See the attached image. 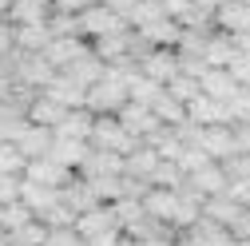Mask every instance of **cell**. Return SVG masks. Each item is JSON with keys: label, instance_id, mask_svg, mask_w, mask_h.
<instances>
[{"label": "cell", "instance_id": "cell-32", "mask_svg": "<svg viewBox=\"0 0 250 246\" xmlns=\"http://www.w3.org/2000/svg\"><path fill=\"white\" fill-rule=\"evenodd\" d=\"M163 16H167V4H163V0H139L135 12L127 16V28H147V24L163 20Z\"/></svg>", "mask_w": 250, "mask_h": 246}, {"label": "cell", "instance_id": "cell-33", "mask_svg": "<svg viewBox=\"0 0 250 246\" xmlns=\"http://www.w3.org/2000/svg\"><path fill=\"white\" fill-rule=\"evenodd\" d=\"M24 223H32V210H28L20 199H16V203H0V230H4V234L20 230Z\"/></svg>", "mask_w": 250, "mask_h": 246}, {"label": "cell", "instance_id": "cell-48", "mask_svg": "<svg viewBox=\"0 0 250 246\" xmlns=\"http://www.w3.org/2000/svg\"><path fill=\"white\" fill-rule=\"evenodd\" d=\"M8 91H12V80H8V72H4V68H0V100H4Z\"/></svg>", "mask_w": 250, "mask_h": 246}, {"label": "cell", "instance_id": "cell-5", "mask_svg": "<svg viewBox=\"0 0 250 246\" xmlns=\"http://www.w3.org/2000/svg\"><path fill=\"white\" fill-rule=\"evenodd\" d=\"M115 119H119L123 127H127V135H135L139 143H147V139H151L155 131L163 127V123L155 119V111H151V107H143V103H131V100L123 103L119 111H115Z\"/></svg>", "mask_w": 250, "mask_h": 246}, {"label": "cell", "instance_id": "cell-44", "mask_svg": "<svg viewBox=\"0 0 250 246\" xmlns=\"http://www.w3.org/2000/svg\"><path fill=\"white\" fill-rule=\"evenodd\" d=\"M230 131H234V151L250 155V123H230Z\"/></svg>", "mask_w": 250, "mask_h": 246}, {"label": "cell", "instance_id": "cell-35", "mask_svg": "<svg viewBox=\"0 0 250 246\" xmlns=\"http://www.w3.org/2000/svg\"><path fill=\"white\" fill-rule=\"evenodd\" d=\"M147 183H151V187H167V191H179V187H183V171H179V163H167V159H163L159 167L151 171V179H147Z\"/></svg>", "mask_w": 250, "mask_h": 246}, {"label": "cell", "instance_id": "cell-24", "mask_svg": "<svg viewBox=\"0 0 250 246\" xmlns=\"http://www.w3.org/2000/svg\"><path fill=\"white\" fill-rule=\"evenodd\" d=\"M159 91H163V83H155V80H147L139 68L127 76V100L131 103H143V107H151L155 100H159Z\"/></svg>", "mask_w": 250, "mask_h": 246}, {"label": "cell", "instance_id": "cell-38", "mask_svg": "<svg viewBox=\"0 0 250 246\" xmlns=\"http://www.w3.org/2000/svg\"><path fill=\"white\" fill-rule=\"evenodd\" d=\"M207 163H214V159L207 155L203 147H187L183 155H179V171H183V179H187V175H195V171H199V167H207Z\"/></svg>", "mask_w": 250, "mask_h": 246}, {"label": "cell", "instance_id": "cell-20", "mask_svg": "<svg viewBox=\"0 0 250 246\" xmlns=\"http://www.w3.org/2000/svg\"><path fill=\"white\" fill-rule=\"evenodd\" d=\"M183 234L191 238L195 246H234L230 230H227V226H218V223H210V219H199L195 226H187Z\"/></svg>", "mask_w": 250, "mask_h": 246}, {"label": "cell", "instance_id": "cell-54", "mask_svg": "<svg viewBox=\"0 0 250 246\" xmlns=\"http://www.w3.org/2000/svg\"><path fill=\"white\" fill-rule=\"evenodd\" d=\"M4 246H16V242H8V238H4Z\"/></svg>", "mask_w": 250, "mask_h": 246}, {"label": "cell", "instance_id": "cell-37", "mask_svg": "<svg viewBox=\"0 0 250 246\" xmlns=\"http://www.w3.org/2000/svg\"><path fill=\"white\" fill-rule=\"evenodd\" d=\"M28 159L16 151V143H0V175H24Z\"/></svg>", "mask_w": 250, "mask_h": 246}, {"label": "cell", "instance_id": "cell-16", "mask_svg": "<svg viewBox=\"0 0 250 246\" xmlns=\"http://www.w3.org/2000/svg\"><path fill=\"white\" fill-rule=\"evenodd\" d=\"M52 127H40V123H28V127L16 135V151L24 159H44L48 151H52Z\"/></svg>", "mask_w": 250, "mask_h": 246}, {"label": "cell", "instance_id": "cell-41", "mask_svg": "<svg viewBox=\"0 0 250 246\" xmlns=\"http://www.w3.org/2000/svg\"><path fill=\"white\" fill-rule=\"evenodd\" d=\"M24 187V175H0V203H16Z\"/></svg>", "mask_w": 250, "mask_h": 246}, {"label": "cell", "instance_id": "cell-13", "mask_svg": "<svg viewBox=\"0 0 250 246\" xmlns=\"http://www.w3.org/2000/svg\"><path fill=\"white\" fill-rule=\"evenodd\" d=\"M76 234L87 242V238H96V234H107V230H115L119 223H115V214H111V206H91V210H83V214H76Z\"/></svg>", "mask_w": 250, "mask_h": 246}, {"label": "cell", "instance_id": "cell-9", "mask_svg": "<svg viewBox=\"0 0 250 246\" xmlns=\"http://www.w3.org/2000/svg\"><path fill=\"white\" fill-rule=\"evenodd\" d=\"M143 210L151 214V219H159L175 230V214H179V191H167V187H147V195L139 199Z\"/></svg>", "mask_w": 250, "mask_h": 246}, {"label": "cell", "instance_id": "cell-21", "mask_svg": "<svg viewBox=\"0 0 250 246\" xmlns=\"http://www.w3.org/2000/svg\"><path fill=\"white\" fill-rule=\"evenodd\" d=\"M83 155H87V143H80V139H52V151H48V159H56L60 167H68V171H80V163H83Z\"/></svg>", "mask_w": 250, "mask_h": 246}, {"label": "cell", "instance_id": "cell-22", "mask_svg": "<svg viewBox=\"0 0 250 246\" xmlns=\"http://www.w3.org/2000/svg\"><path fill=\"white\" fill-rule=\"evenodd\" d=\"M48 4H40V0H16V4L4 12V20L8 24H16V28H24V24H44L48 20Z\"/></svg>", "mask_w": 250, "mask_h": 246}, {"label": "cell", "instance_id": "cell-1", "mask_svg": "<svg viewBox=\"0 0 250 246\" xmlns=\"http://www.w3.org/2000/svg\"><path fill=\"white\" fill-rule=\"evenodd\" d=\"M127 76H131V72L104 68V76L87 87V100H83V107H87L91 115H115L123 103H127Z\"/></svg>", "mask_w": 250, "mask_h": 246}, {"label": "cell", "instance_id": "cell-50", "mask_svg": "<svg viewBox=\"0 0 250 246\" xmlns=\"http://www.w3.org/2000/svg\"><path fill=\"white\" fill-rule=\"evenodd\" d=\"M12 4H16V0H0V16H4V12L12 8Z\"/></svg>", "mask_w": 250, "mask_h": 246}, {"label": "cell", "instance_id": "cell-51", "mask_svg": "<svg viewBox=\"0 0 250 246\" xmlns=\"http://www.w3.org/2000/svg\"><path fill=\"white\" fill-rule=\"evenodd\" d=\"M115 246H135V242H131V238H127V234H123V238H119V242H115Z\"/></svg>", "mask_w": 250, "mask_h": 246}, {"label": "cell", "instance_id": "cell-28", "mask_svg": "<svg viewBox=\"0 0 250 246\" xmlns=\"http://www.w3.org/2000/svg\"><path fill=\"white\" fill-rule=\"evenodd\" d=\"M48 40H52L48 20H44V24H24V28H16V52H44Z\"/></svg>", "mask_w": 250, "mask_h": 246}, {"label": "cell", "instance_id": "cell-11", "mask_svg": "<svg viewBox=\"0 0 250 246\" xmlns=\"http://www.w3.org/2000/svg\"><path fill=\"white\" fill-rule=\"evenodd\" d=\"M76 171H68V167H60L56 159H28V167H24V179L28 183H40V187H52V191H60L64 183L72 179Z\"/></svg>", "mask_w": 250, "mask_h": 246}, {"label": "cell", "instance_id": "cell-46", "mask_svg": "<svg viewBox=\"0 0 250 246\" xmlns=\"http://www.w3.org/2000/svg\"><path fill=\"white\" fill-rule=\"evenodd\" d=\"M104 4H107V8H111V12H119V16H123V20H127V16H131V12H135V4H139V0H104Z\"/></svg>", "mask_w": 250, "mask_h": 246}, {"label": "cell", "instance_id": "cell-52", "mask_svg": "<svg viewBox=\"0 0 250 246\" xmlns=\"http://www.w3.org/2000/svg\"><path fill=\"white\" fill-rule=\"evenodd\" d=\"M4 238H8V234H4V230H0V246H4Z\"/></svg>", "mask_w": 250, "mask_h": 246}, {"label": "cell", "instance_id": "cell-23", "mask_svg": "<svg viewBox=\"0 0 250 246\" xmlns=\"http://www.w3.org/2000/svg\"><path fill=\"white\" fill-rule=\"evenodd\" d=\"M139 36H147L155 48H175L179 44V36H183V28L171 20V16H163V20H155V24H147V28H135Z\"/></svg>", "mask_w": 250, "mask_h": 246}, {"label": "cell", "instance_id": "cell-42", "mask_svg": "<svg viewBox=\"0 0 250 246\" xmlns=\"http://www.w3.org/2000/svg\"><path fill=\"white\" fill-rule=\"evenodd\" d=\"M227 72H230V76H234L242 87H250V56H242V52H238V56L230 60V64H227Z\"/></svg>", "mask_w": 250, "mask_h": 246}, {"label": "cell", "instance_id": "cell-15", "mask_svg": "<svg viewBox=\"0 0 250 246\" xmlns=\"http://www.w3.org/2000/svg\"><path fill=\"white\" fill-rule=\"evenodd\" d=\"M187 119L199 123V127H214V123H234V119H230V107H227V103H218V100H210V96H199V100L187 103Z\"/></svg>", "mask_w": 250, "mask_h": 246}, {"label": "cell", "instance_id": "cell-36", "mask_svg": "<svg viewBox=\"0 0 250 246\" xmlns=\"http://www.w3.org/2000/svg\"><path fill=\"white\" fill-rule=\"evenodd\" d=\"M44 238H48V226L44 223H24L20 230H12L8 234V242H16V246H44Z\"/></svg>", "mask_w": 250, "mask_h": 246}, {"label": "cell", "instance_id": "cell-18", "mask_svg": "<svg viewBox=\"0 0 250 246\" xmlns=\"http://www.w3.org/2000/svg\"><path fill=\"white\" fill-rule=\"evenodd\" d=\"M214 28H218V32H227V36L250 32V8L242 4V0H227V4L214 12Z\"/></svg>", "mask_w": 250, "mask_h": 246}, {"label": "cell", "instance_id": "cell-2", "mask_svg": "<svg viewBox=\"0 0 250 246\" xmlns=\"http://www.w3.org/2000/svg\"><path fill=\"white\" fill-rule=\"evenodd\" d=\"M87 147L115 151V155H131V151L139 147V139L127 135V127H123L115 115H96V119H91V139H87Z\"/></svg>", "mask_w": 250, "mask_h": 246}, {"label": "cell", "instance_id": "cell-43", "mask_svg": "<svg viewBox=\"0 0 250 246\" xmlns=\"http://www.w3.org/2000/svg\"><path fill=\"white\" fill-rule=\"evenodd\" d=\"M8 52H16V24H8L4 16H0V60H4Z\"/></svg>", "mask_w": 250, "mask_h": 246}, {"label": "cell", "instance_id": "cell-14", "mask_svg": "<svg viewBox=\"0 0 250 246\" xmlns=\"http://www.w3.org/2000/svg\"><path fill=\"white\" fill-rule=\"evenodd\" d=\"M83 179H104V175H123V155H115V151H96V147H87V155L80 163Z\"/></svg>", "mask_w": 250, "mask_h": 246}, {"label": "cell", "instance_id": "cell-55", "mask_svg": "<svg viewBox=\"0 0 250 246\" xmlns=\"http://www.w3.org/2000/svg\"><path fill=\"white\" fill-rule=\"evenodd\" d=\"M242 4H246V8H250V0H242Z\"/></svg>", "mask_w": 250, "mask_h": 246}, {"label": "cell", "instance_id": "cell-3", "mask_svg": "<svg viewBox=\"0 0 250 246\" xmlns=\"http://www.w3.org/2000/svg\"><path fill=\"white\" fill-rule=\"evenodd\" d=\"M123 28H127V20H123L119 12H111L104 0L80 12V36H83L87 44H91V40H100V36H111V32H123Z\"/></svg>", "mask_w": 250, "mask_h": 246}, {"label": "cell", "instance_id": "cell-6", "mask_svg": "<svg viewBox=\"0 0 250 246\" xmlns=\"http://www.w3.org/2000/svg\"><path fill=\"white\" fill-rule=\"evenodd\" d=\"M40 96H48L52 103H60V107H83V100H87V87L83 83H76L72 76H64V72H56L44 87H40Z\"/></svg>", "mask_w": 250, "mask_h": 246}, {"label": "cell", "instance_id": "cell-8", "mask_svg": "<svg viewBox=\"0 0 250 246\" xmlns=\"http://www.w3.org/2000/svg\"><path fill=\"white\" fill-rule=\"evenodd\" d=\"M183 187H187V191H195L199 199L223 195V191H227V171H223V163H207V167H199L195 175H187V179H183Z\"/></svg>", "mask_w": 250, "mask_h": 246}, {"label": "cell", "instance_id": "cell-4", "mask_svg": "<svg viewBox=\"0 0 250 246\" xmlns=\"http://www.w3.org/2000/svg\"><path fill=\"white\" fill-rule=\"evenodd\" d=\"M91 52V44L83 40V36H52L48 40V48H44V60L56 68V72H68L80 56H87Z\"/></svg>", "mask_w": 250, "mask_h": 246}, {"label": "cell", "instance_id": "cell-45", "mask_svg": "<svg viewBox=\"0 0 250 246\" xmlns=\"http://www.w3.org/2000/svg\"><path fill=\"white\" fill-rule=\"evenodd\" d=\"M91 4H100V0H52L56 12H72V16H80V12L91 8Z\"/></svg>", "mask_w": 250, "mask_h": 246}, {"label": "cell", "instance_id": "cell-29", "mask_svg": "<svg viewBox=\"0 0 250 246\" xmlns=\"http://www.w3.org/2000/svg\"><path fill=\"white\" fill-rule=\"evenodd\" d=\"M151 111H155V119H159L163 127H179V123L187 119V107H183L175 96H167V87L159 91V100L151 103Z\"/></svg>", "mask_w": 250, "mask_h": 246}, {"label": "cell", "instance_id": "cell-39", "mask_svg": "<svg viewBox=\"0 0 250 246\" xmlns=\"http://www.w3.org/2000/svg\"><path fill=\"white\" fill-rule=\"evenodd\" d=\"M44 246H83V238L76 234V226H48Z\"/></svg>", "mask_w": 250, "mask_h": 246}, {"label": "cell", "instance_id": "cell-31", "mask_svg": "<svg viewBox=\"0 0 250 246\" xmlns=\"http://www.w3.org/2000/svg\"><path fill=\"white\" fill-rule=\"evenodd\" d=\"M20 203H24L28 210H32V219H36L40 210H48V206L56 203V191H52V187H40V183H28V179H24V187H20Z\"/></svg>", "mask_w": 250, "mask_h": 246}, {"label": "cell", "instance_id": "cell-53", "mask_svg": "<svg viewBox=\"0 0 250 246\" xmlns=\"http://www.w3.org/2000/svg\"><path fill=\"white\" fill-rule=\"evenodd\" d=\"M40 4H48V8H52V0H40Z\"/></svg>", "mask_w": 250, "mask_h": 246}, {"label": "cell", "instance_id": "cell-47", "mask_svg": "<svg viewBox=\"0 0 250 246\" xmlns=\"http://www.w3.org/2000/svg\"><path fill=\"white\" fill-rule=\"evenodd\" d=\"M195 4H199V8H207V12H218V8L227 4V0H195Z\"/></svg>", "mask_w": 250, "mask_h": 246}, {"label": "cell", "instance_id": "cell-26", "mask_svg": "<svg viewBox=\"0 0 250 246\" xmlns=\"http://www.w3.org/2000/svg\"><path fill=\"white\" fill-rule=\"evenodd\" d=\"M234 56H238V52H234V44H230V36H227V32H214V36L207 40V48H203L207 68H227Z\"/></svg>", "mask_w": 250, "mask_h": 246}, {"label": "cell", "instance_id": "cell-49", "mask_svg": "<svg viewBox=\"0 0 250 246\" xmlns=\"http://www.w3.org/2000/svg\"><path fill=\"white\" fill-rule=\"evenodd\" d=\"M171 246H195V242L187 238V234H175V242H171Z\"/></svg>", "mask_w": 250, "mask_h": 246}, {"label": "cell", "instance_id": "cell-27", "mask_svg": "<svg viewBox=\"0 0 250 246\" xmlns=\"http://www.w3.org/2000/svg\"><path fill=\"white\" fill-rule=\"evenodd\" d=\"M64 111H68V107L52 103L48 96H40V91H36V100L28 103V123H40V127H56V123L64 119Z\"/></svg>", "mask_w": 250, "mask_h": 246}, {"label": "cell", "instance_id": "cell-25", "mask_svg": "<svg viewBox=\"0 0 250 246\" xmlns=\"http://www.w3.org/2000/svg\"><path fill=\"white\" fill-rule=\"evenodd\" d=\"M238 203H230L227 195H210V199H203V219H210V223H218V226H230L234 219H238Z\"/></svg>", "mask_w": 250, "mask_h": 246}, {"label": "cell", "instance_id": "cell-40", "mask_svg": "<svg viewBox=\"0 0 250 246\" xmlns=\"http://www.w3.org/2000/svg\"><path fill=\"white\" fill-rule=\"evenodd\" d=\"M230 203H238V206H250V179H230L227 175V191H223Z\"/></svg>", "mask_w": 250, "mask_h": 246}, {"label": "cell", "instance_id": "cell-17", "mask_svg": "<svg viewBox=\"0 0 250 246\" xmlns=\"http://www.w3.org/2000/svg\"><path fill=\"white\" fill-rule=\"evenodd\" d=\"M91 115L87 107H72V111H64V119L52 127V135H60V139H80V143H87L91 139Z\"/></svg>", "mask_w": 250, "mask_h": 246}, {"label": "cell", "instance_id": "cell-30", "mask_svg": "<svg viewBox=\"0 0 250 246\" xmlns=\"http://www.w3.org/2000/svg\"><path fill=\"white\" fill-rule=\"evenodd\" d=\"M64 76H72L76 83H83V87H91V83H96L100 76H104V60L96 56V52H87V56H80L76 60V64L64 72Z\"/></svg>", "mask_w": 250, "mask_h": 246}, {"label": "cell", "instance_id": "cell-19", "mask_svg": "<svg viewBox=\"0 0 250 246\" xmlns=\"http://www.w3.org/2000/svg\"><path fill=\"white\" fill-rule=\"evenodd\" d=\"M163 159H159V151H155V147H147V143H139L135 151H131V155H123V175H131V179H151V171L155 167H159ZM147 187H151V183H147Z\"/></svg>", "mask_w": 250, "mask_h": 246}, {"label": "cell", "instance_id": "cell-12", "mask_svg": "<svg viewBox=\"0 0 250 246\" xmlns=\"http://www.w3.org/2000/svg\"><path fill=\"white\" fill-rule=\"evenodd\" d=\"M199 87H203V96H210V100H218V103H230L234 96H238V80L227 72V68H207L203 76H199Z\"/></svg>", "mask_w": 250, "mask_h": 246}, {"label": "cell", "instance_id": "cell-10", "mask_svg": "<svg viewBox=\"0 0 250 246\" xmlns=\"http://www.w3.org/2000/svg\"><path fill=\"white\" fill-rule=\"evenodd\" d=\"M139 72L147 76V80H155V83H171L175 76H179V52L175 48H155L143 64H139Z\"/></svg>", "mask_w": 250, "mask_h": 246}, {"label": "cell", "instance_id": "cell-34", "mask_svg": "<svg viewBox=\"0 0 250 246\" xmlns=\"http://www.w3.org/2000/svg\"><path fill=\"white\" fill-rule=\"evenodd\" d=\"M167 96H175V100L187 107L191 100H199V96H203V87H199V80H195V76H183V72H179V76L167 83Z\"/></svg>", "mask_w": 250, "mask_h": 246}, {"label": "cell", "instance_id": "cell-7", "mask_svg": "<svg viewBox=\"0 0 250 246\" xmlns=\"http://www.w3.org/2000/svg\"><path fill=\"white\" fill-rule=\"evenodd\" d=\"M199 147L207 151L214 163H227V159L238 155V151H234V131H230V123H214V127H203V131H199Z\"/></svg>", "mask_w": 250, "mask_h": 246}]
</instances>
